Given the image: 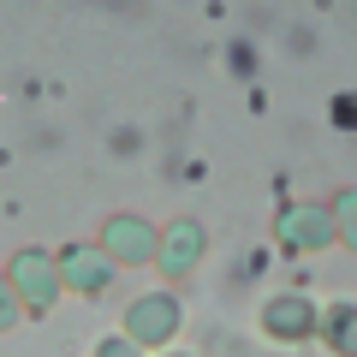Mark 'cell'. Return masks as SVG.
I'll return each mask as SVG.
<instances>
[{
  "instance_id": "12",
  "label": "cell",
  "mask_w": 357,
  "mask_h": 357,
  "mask_svg": "<svg viewBox=\"0 0 357 357\" xmlns=\"http://www.w3.org/2000/svg\"><path fill=\"white\" fill-rule=\"evenodd\" d=\"M333 126H340V131L357 126V96H333Z\"/></svg>"
},
{
  "instance_id": "1",
  "label": "cell",
  "mask_w": 357,
  "mask_h": 357,
  "mask_svg": "<svg viewBox=\"0 0 357 357\" xmlns=\"http://www.w3.org/2000/svg\"><path fill=\"white\" fill-rule=\"evenodd\" d=\"M178 328H185V304H178L173 286H155V292H137L126 304V316H119V333H131V340L143 345L149 357L173 351Z\"/></svg>"
},
{
  "instance_id": "2",
  "label": "cell",
  "mask_w": 357,
  "mask_h": 357,
  "mask_svg": "<svg viewBox=\"0 0 357 357\" xmlns=\"http://www.w3.org/2000/svg\"><path fill=\"white\" fill-rule=\"evenodd\" d=\"M274 244L286 256H321L340 250V227H333V208L316 197H292V203L274 208Z\"/></svg>"
},
{
  "instance_id": "10",
  "label": "cell",
  "mask_w": 357,
  "mask_h": 357,
  "mask_svg": "<svg viewBox=\"0 0 357 357\" xmlns=\"http://www.w3.org/2000/svg\"><path fill=\"white\" fill-rule=\"evenodd\" d=\"M18 321H24V298H18V286L6 280V268H0V333H13Z\"/></svg>"
},
{
  "instance_id": "11",
  "label": "cell",
  "mask_w": 357,
  "mask_h": 357,
  "mask_svg": "<svg viewBox=\"0 0 357 357\" xmlns=\"http://www.w3.org/2000/svg\"><path fill=\"white\" fill-rule=\"evenodd\" d=\"M96 357H149V351H143V345L137 340H131V333H102V340H96Z\"/></svg>"
},
{
  "instance_id": "9",
  "label": "cell",
  "mask_w": 357,
  "mask_h": 357,
  "mask_svg": "<svg viewBox=\"0 0 357 357\" xmlns=\"http://www.w3.org/2000/svg\"><path fill=\"white\" fill-rule=\"evenodd\" d=\"M328 208H333V227H340V250H357V185L333 191Z\"/></svg>"
},
{
  "instance_id": "3",
  "label": "cell",
  "mask_w": 357,
  "mask_h": 357,
  "mask_svg": "<svg viewBox=\"0 0 357 357\" xmlns=\"http://www.w3.org/2000/svg\"><path fill=\"white\" fill-rule=\"evenodd\" d=\"M6 280H13L18 298H24V316H48V310L66 298L60 262H54V250H42V244L13 250V262H6Z\"/></svg>"
},
{
  "instance_id": "5",
  "label": "cell",
  "mask_w": 357,
  "mask_h": 357,
  "mask_svg": "<svg viewBox=\"0 0 357 357\" xmlns=\"http://www.w3.org/2000/svg\"><path fill=\"white\" fill-rule=\"evenodd\" d=\"M96 244L107 250L114 268H155V256H161V227H149L143 215H107Z\"/></svg>"
},
{
  "instance_id": "8",
  "label": "cell",
  "mask_w": 357,
  "mask_h": 357,
  "mask_svg": "<svg viewBox=\"0 0 357 357\" xmlns=\"http://www.w3.org/2000/svg\"><path fill=\"white\" fill-rule=\"evenodd\" d=\"M316 340L328 345V357H357V298H333V304H321Z\"/></svg>"
},
{
  "instance_id": "4",
  "label": "cell",
  "mask_w": 357,
  "mask_h": 357,
  "mask_svg": "<svg viewBox=\"0 0 357 357\" xmlns=\"http://www.w3.org/2000/svg\"><path fill=\"white\" fill-rule=\"evenodd\" d=\"M262 333L274 345H310L316 340V328H321V304L310 292H274V298H262Z\"/></svg>"
},
{
  "instance_id": "7",
  "label": "cell",
  "mask_w": 357,
  "mask_h": 357,
  "mask_svg": "<svg viewBox=\"0 0 357 357\" xmlns=\"http://www.w3.org/2000/svg\"><path fill=\"white\" fill-rule=\"evenodd\" d=\"M54 262H60V280H66V292L72 298H102L107 286L119 280V268L107 262V250L102 244H60V250H54Z\"/></svg>"
},
{
  "instance_id": "6",
  "label": "cell",
  "mask_w": 357,
  "mask_h": 357,
  "mask_svg": "<svg viewBox=\"0 0 357 357\" xmlns=\"http://www.w3.org/2000/svg\"><path fill=\"white\" fill-rule=\"evenodd\" d=\"M203 256H208V227L203 220H167L161 227V256H155V268H161V280L167 286H185L203 268Z\"/></svg>"
},
{
  "instance_id": "13",
  "label": "cell",
  "mask_w": 357,
  "mask_h": 357,
  "mask_svg": "<svg viewBox=\"0 0 357 357\" xmlns=\"http://www.w3.org/2000/svg\"><path fill=\"white\" fill-rule=\"evenodd\" d=\"M161 357H197V351H161Z\"/></svg>"
}]
</instances>
